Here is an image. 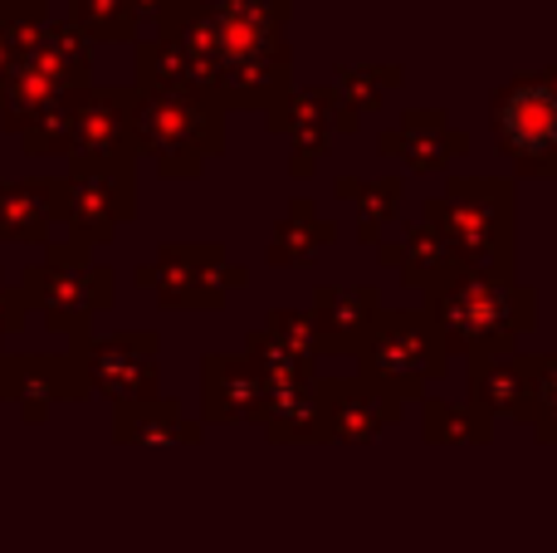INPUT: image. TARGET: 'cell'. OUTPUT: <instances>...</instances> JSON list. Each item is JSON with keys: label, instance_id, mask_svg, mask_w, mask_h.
I'll return each instance as SVG.
<instances>
[{"label": "cell", "instance_id": "6da1fadb", "mask_svg": "<svg viewBox=\"0 0 557 553\" xmlns=\"http://www.w3.org/2000/svg\"><path fill=\"white\" fill-rule=\"evenodd\" d=\"M288 10L294 0H172L152 20L201 59L225 113H264L294 88Z\"/></svg>", "mask_w": 557, "mask_h": 553}, {"label": "cell", "instance_id": "7a4b0ae2", "mask_svg": "<svg viewBox=\"0 0 557 553\" xmlns=\"http://www.w3.org/2000/svg\"><path fill=\"white\" fill-rule=\"evenodd\" d=\"M425 314L441 329L445 348L455 358L474 353H504L519 348L539 329V290L513 274H470L460 270L445 290L425 294Z\"/></svg>", "mask_w": 557, "mask_h": 553}, {"label": "cell", "instance_id": "3957f363", "mask_svg": "<svg viewBox=\"0 0 557 553\" xmlns=\"http://www.w3.org/2000/svg\"><path fill=\"white\" fill-rule=\"evenodd\" d=\"M421 221L450 245L460 270L513 274V221H519L513 176H450L445 192L421 206Z\"/></svg>", "mask_w": 557, "mask_h": 553}, {"label": "cell", "instance_id": "277c9868", "mask_svg": "<svg viewBox=\"0 0 557 553\" xmlns=\"http://www.w3.org/2000/svg\"><path fill=\"white\" fill-rule=\"evenodd\" d=\"M137 157H152L157 176L196 182L211 157L225 152V108L215 94H137Z\"/></svg>", "mask_w": 557, "mask_h": 553}, {"label": "cell", "instance_id": "5b68a950", "mask_svg": "<svg viewBox=\"0 0 557 553\" xmlns=\"http://www.w3.org/2000/svg\"><path fill=\"white\" fill-rule=\"evenodd\" d=\"M352 358L357 378L376 382L401 402L425 397V388L450 372V348L425 309H382Z\"/></svg>", "mask_w": 557, "mask_h": 553}, {"label": "cell", "instance_id": "8992f818", "mask_svg": "<svg viewBox=\"0 0 557 553\" xmlns=\"http://www.w3.org/2000/svg\"><path fill=\"white\" fill-rule=\"evenodd\" d=\"M20 294H25V309L45 314V323L54 333H64V339L88 333V323L113 309L117 299L113 270L94 265V245L84 241L49 245L45 260L20 274Z\"/></svg>", "mask_w": 557, "mask_h": 553}, {"label": "cell", "instance_id": "52a82bcc", "mask_svg": "<svg viewBox=\"0 0 557 553\" xmlns=\"http://www.w3.org/2000/svg\"><path fill=\"white\" fill-rule=\"evenodd\" d=\"M54 216L69 225V241L108 245L137 216L133 162L69 157V172L54 182Z\"/></svg>", "mask_w": 557, "mask_h": 553}, {"label": "cell", "instance_id": "ba28073f", "mask_svg": "<svg viewBox=\"0 0 557 553\" xmlns=\"http://www.w3.org/2000/svg\"><path fill=\"white\" fill-rule=\"evenodd\" d=\"M494 143L519 176H557V64L519 74L494 94Z\"/></svg>", "mask_w": 557, "mask_h": 553}, {"label": "cell", "instance_id": "9c48e42d", "mask_svg": "<svg viewBox=\"0 0 557 553\" xmlns=\"http://www.w3.org/2000/svg\"><path fill=\"white\" fill-rule=\"evenodd\" d=\"M250 284V270L231 260L221 241H166L152 255V294L162 309H186V314H221L235 290Z\"/></svg>", "mask_w": 557, "mask_h": 553}, {"label": "cell", "instance_id": "30bf717a", "mask_svg": "<svg viewBox=\"0 0 557 553\" xmlns=\"http://www.w3.org/2000/svg\"><path fill=\"white\" fill-rule=\"evenodd\" d=\"M74 358L84 368L88 397H108L117 402H147L157 397V378H162V339L152 329H123L108 333V339H94V333H74Z\"/></svg>", "mask_w": 557, "mask_h": 553}, {"label": "cell", "instance_id": "8fae6325", "mask_svg": "<svg viewBox=\"0 0 557 553\" xmlns=\"http://www.w3.org/2000/svg\"><path fill=\"white\" fill-rule=\"evenodd\" d=\"M264 127L278 137H288V176L308 182L323 162V152L333 147V133L352 137L357 123L337 108L333 88H288L278 103L264 108Z\"/></svg>", "mask_w": 557, "mask_h": 553}, {"label": "cell", "instance_id": "7c38bea8", "mask_svg": "<svg viewBox=\"0 0 557 553\" xmlns=\"http://www.w3.org/2000/svg\"><path fill=\"white\" fill-rule=\"evenodd\" d=\"M318 411H323V441L367 446L406 417V402L367 378H318Z\"/></svg>", "mask_w": 557, "mask_h": 553}, {"label": "cell", "instance_id": "4fadbf2b", "mask_svg": "<svg viewBox=\"0 0 557 553\" xmlns=\"http://www.w3.org/2000/svg\"><path fill=\"white\" fill-rule=\"evenodd\" d=\"M133 103H137V88H94V84L78 88L74 94L69 157H113V162H137Z\"/></svg>", "mask_w": 557, "mask_h": 553}, {"label": "cell", "instance_id": "5bb4252c", "mask_svg": "<svg viewBox=\"0 0 557 553\" xmlns=\"http://www.w3.org/2000/svg\"><path fill=\"white\" fill-rule=\"evenodd\" d=\"M470 147H474L470 133L455 127L445 108H406L401 123L386 127V133L376 137V152H382L386 162L411 167V176L445 172L450 162L470 157Z\"/></svg>", "mask_w": 557, "mask_h": 553}, {"label": "cell", "instance_id": "9a60e30c", "mask_svg": "<svg viewBox=\"0 0 557 553\" xmlns=\"http://www.w3.org/2000/svg\"><path fill=\"white\" fill-rule=\"evenodd\" d=\"M0 397L20 402L29 421H45L59 402H84L88 382L74 353H35V358H5L0 362Z\"/></svg>", "mask_w": 557, "mask_h": 553}, {"label": "cell", "instance_id": "2e32d148", "mask_svg": "<svg viewBox=\"0 0 557 553\" xmlns=\"http://www.w3.org/2000/svg\"><path fill=\"white\" fill-rule=\"evenodd\" d=\"M264 397L260 368L250 353H206L201 358V421L206 427H235L255 421Z\"/></svg>", "mask_w": 557, "mask_h": 553}, {"label": "cell", "instance_id": "e0dca14e", "mask_svg": "<svg viewBox=\"0 0 557 553\" xmlns=\"http://www.w3.org/2000/svg\"><path fill=\"white\" fill-rule=\"evenodd\" d=\"M465 378H470V407H480L490 421L529 427V358L519 348L474 353Z\"/></svg>", "mask_w": 557, "mask_h": 553}, {"label": "cell", "instance_id": "ac0fdd59", "mask_svg": "<svg viewBox=\"0 0 557 553\" xmlns=\"http://www.w3.org/2000/svg\"><path fill=\"white\" fill-rule=\"evenodd\" d=\"M308 314H313V323H318L323 348L352 358L357 343L372 333L376 314H382V290H376V284H318Z\"/></svg>", "mask_w": 557, "mask_h": 553}, {"label": "cell", "instance_id": "d6986e66", "mask_svg": "<svg viewBox=\"0 0 557 553\" xmlns=\"http://www.w3.org/2000/svg\"><path fill=\"white\" fill-rule=\"evenodd\" d=\"M255 421L274 446H313L323 441V411H318V378L264 382V397Z\"/></svg>", "mask_w": 557, "mask_h": 553}, {"label": "cell", "instance_id": "ffe728a7", "mask_svg": "<svg viewBox=\"0 0 557 553\" xmlns=\"http://www.w3.org/2000/svg\"><path fill=\"white\" fill-rule=\"evenodd\" d=\"M113 441H123V446H201L206 421L182 417V407L166 397L117 402L113 407Z\"/></svg>", "mask_w": 557, "mask_h": 553}, {"label": "cell", "instance_id": "44dd1931", "mask_svg": "<svg viewBox=\"0 0 557 553\" xmlns=\"http://www.w3.org/2000/svg\"><path fill=\"white\" fill-rule=\"evenodd\" d=\"M337 235L343 231H337L333 216H323L308 196H298V201L274 221L270 245H264V260H270L274 270H308L323 250H333Z\"/></svg>", "mask_w": 557, "mask_h": 553}, {"label": "cell", "instance_id": "7402d4cb", "mask_svg": "<svg viewBox=\"0 0 557 553\" xmlns=\"http://www.w3.org/2000/svg\"><path fill=\"white\" fill-rule=\"evenodd\" d=\"M376 260H382L386 270L401 274V284H406V290H416L421 299H425V294H435V290H445V284L460 274L455 250L425 221L411 225L401 245H376Z\"/></svg>", "mask_w": 557, "mask_h": 553}, {"label": "cell", "instance_id": "603a6c76", "mask_svg": "<svg viewBox=\"0 0 557 553\" xmlns=\"http://www.w3.org/2000/svg\"><path fill=\"white\" fill-rule=\"evenodd\" d=\"M133 88L137 94H186V98L215 94V84L201 69V59L166 35H157L152 45L133 49Z\"/></svg>", "mask_w": 557, "mask_h": 553}, {"label": "cell", "instance_id": "cb8c5ba5", "mask_svg": "<svg viewBox=\"0 0 557 553\" xmlns=\"http://www.w3.org/2000/svg\"><path fill=\"white\" fill-rule=\"evenodd\" d=\"M333 192H337V201L352 206L357 241L362 245H382L386 225H396L406 216V182L401 176H372V182H362V176H337Z\"/></svg>", "mask_w": 557, "mask_h": 553}, {"label": "cell", "instance_id": "d4e9b609", "mask_svg": "<svg viewBox=\"0 0 557 553\" xmlns=\"http://www.w3.org/2000/svg\"><path fill=\"white\" fill-rule=\"evenodd\" d=\"M54 182H0V241L45 245L54 225Z\"/></svg>", "mask_w": 557, "mask_h": 553}, {"label": "cell", "instance_id": "484cf974", "mask_svg": "<svg viewBox=\"0 0 557 553\" xmlns=\"http://www.w3.org/2000/svg\"><path fill=\"white\" fill-rule=\"evenodd\" d=\"M25 59H35L64 88H84L94 78V39L74 20H45V29H39V39L29 45Z\"/></svg>", "mask_w": 557, "mask_h": 553}, {"label": "cell", "instance_id": "4316f807", "mask_svg": "<svg viewBox=\"0 0 557 553\" xmlns=\"http://www.w3.org/2000/svg\"><path fill=\"white\" fill-rule=\"evenodd\" d=\"M421 441L425 446H490L494 421L470 402H421Z\"/></svg>", "mask_w": 557, "mask_h": 553}, {"label": "cell", "instance_id": "83f0119b", "mask_svg": "<svg viewBox=\"0 0 557 553\" xmlns=\"http://www.w3.org/2000/svg\"><path fill=\"white\" fill-rule=\"evenodd\" d=\"M401 84H406V69L401 64H343L327 88H333L337 108H343V113L362 127V118L376 113V108H382V98L392 94V88H401Z\"/></svg>", "mask_w": 557, "mask_h": 553}, {"label": "cell", "instance_id": "f1b7e54d", "mask_svg": "<svg viewBox=\"0 0 557 553\" xmlns=\"http://www.w3.org/2000/svg\"><path fill=\"white\" fill-rule=\"evenodd\" d=\"M69 20L94 45H133L137 25H143V15L127 0H69Z\"/></svg>", "mask_w": 557, "mask_h": 553}, {"label": "cell", "instance_id": "f546056e", "mask_svg": "<svg viewBox=\"0 0 557 553\" xmlns=\"http://www.w3.org/2000/svg\"><path fill=\"white\" fill-rule=\"evenodd\" d=\"M74 94H59L49 108H39L25 127H20V143H25L29 157H69V133H74Z\"/></svg>", "mask_w": 557, "mask_h": 553}, {"label": "cell", "instance_id": "4dcf8cb0", "mask_svg": "<svg viewBox=\"0 0 557 553\" xmlns=\"http://www.w3.org/2000/svg\"><path fill=\"white\" fill-rule=\"evenodd\" d=\"M264 333L270 339L284 343L294 358H304L308 368H318V358H323V339H318V323H313V314L308 309H274L270 319H264Z\"/></svg>", "mask_w": 557, "mask_h": 553}, {"label": "cell", "instance_id": "1f68e13d", "mask_svg": "<svg viewBox=\"0 0 557 553\" xmlns=\"http://www.w3.org/2000/svg\"><path fill=\"white\" fill-rule=\"evenodd\" d=\"M45 0H0V35H5V45L20 54H29V45L39 39V29H45Z\"/></svg>", "mask_w": 557, "mask_h": 553}, {"label": "cell", "instance_id": "d6a6232c", "mask_svg": "<svg viewBox=\"0 0 557 553\" xmlns=\"http://www.w3.org/2000/svg\"><path fill=\"white\" fill-rule=\"evenodd\" d=\"M529 421L557 417V348L529 353Z\"/></svg>", "mask_w": 557, "mask_h": 553}, {"label": "cell", "instance_id": "836d02e7", "mask_svg": "<svg viewBox=\"0 0 557 553\" xmlns=\"http://www.w3.org/2000/svg\"><path fill=\"white\" fill-rule=\"evenodd\" d=\"M25 294L15 290V284H5V274H0V339H10L15 329H25Z\"/></svg>", "mask_w": 557, "mask_h": 553}, {"label": "cell", "instance_id": "e575fe53", "mask_svg": "<svg viewBox=\"0 0 557 553\" xmlns=\"http://www.w3.org/2000/svg\"><path fill=\"white\" fill-rule=\"evenodd\" d=\"M529 431H533V441H539V446H557V417L529 421Z\"/></svg>", "mask_w": 557, "mask_h": 553}, {"label": "cell", "instance_id": "d590c367", "mask_svg": "<svg viewBox=\"0 0 557 553\" xmlns=\"http://www.w3.org/2000/svg\"><path fill=\"white\" fill-rule=\"evenodd\" d=\"M10 64H15V49H10V45H5V35H0V84H5Z\"/></svg>", "mask_w": 557, "mask_h": 553}, {"label": "cell", "instance_id": "8d00e7d4", "mask_svg": "<svg viewBox=\"0 0 557 553\" xmlns=\"http://www.w3.org/2000/svg\"><path fill=\"white\" fill-rule=\"evenodd\" d=\"M127 5L137 10V15H157L162 5H172V0H127Z\"/></svg>", "mask_w": 557, "mask_h": 553}, {"label": "cell", "instance_id": "74e56055", "mask_svg": "<svg viewBox=\"0 0 557 553\" xmlns=\"http://www.w3.org/2000/svg\"><path fill=\"white\" fill-rule=\"evenodd\" d=\"M133 284H137V290H152V260L137 265V270H133Z\"/></svg>", "mask_w": 557, "mask_h": 553}, {"label": "cell", "instance_id": "f35d334b", "mask_svg": "<svg viewBox=\"0 0 557 553\" xmlns=\"http://www.w3.org/2000/svg\"><path fill=\"white\" fill-rule=\"evenodd\" d=\"M553 182H557V176H553Z\"/></svg>", "mask_w": 557, "mask_h": 553}]
</instances>
